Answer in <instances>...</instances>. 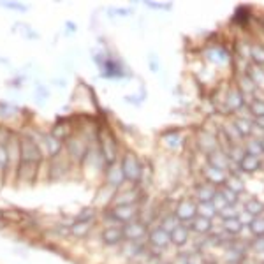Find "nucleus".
Instances as JSON below:
<instances>
[{"label": "nucleus", "instance_id": "1", "mask_svg": "<svg viewBox=\"0 0 264 264\" xmlns=\"http://www.w3.org/2000/svg\"><path fill=\"white\" fill-rule=\"evenodd\" d=\"M92 144L94 143L88 139V136L85 132H72L64 141V152L72 164L81 166L85 162V159H87V154Z\"/></svg>", "mask_w": 264, "mask_h": 264}, {"label": "nucleus", "instance_id": "2", "mask_svg": "<svg viewBox=\"0 0 264 264\" xmlns=\"http://www.w3.org/2000/svg\"><path fill=\"white\" fill-rule=\"evenodd\" d=\"M20 148H21V162H30V164H44L48 161L44 150L41 146L39 141H35L32 136H28L27 132L20 131Z\"/></svg>", "mask_w": 264, "mask_h": 264}, {"label": "nucleus", "instance_id": "3", "mask_svg": "<svg viewBox=\"0 0 264 264\" xmlns=\"http://www.w3.org/2000/svg\"><path fill=\"white\" fill-rule=\"evenodd\" d=\"M141 215V206H107L104 208L102 218L109 220V225H125L132 220H137Z\"/></svg>", "mask_w": 264, "mask_h": 264}, {"label": "nucleus", "instance_id": "4", "mask_svg": "<svg viewBox=\"0 0 264 264\" xmlns=\"http://www.w3.org/2000/svg\"><path fill=\"white\" fill-rule=\"evenodd\" d=\"M97 143L99 150L102 154L104 161L107 166H113L118 162V143L117 137L113 136V132L109 129H97Z\"/></svg>", "mask_w": 264, "mask_h": 264}, {"label": "nucleus", "instance_id": "5", "mask_svg": "<svg viewBox=\"0 0 264 264\" xmlns=\"http://www.w3.org/2000/svg\"><path fill=\"white\" fill-rule=\"evenodd\" d=\"M120 167L124 171L125 181L131 185H139L141 176H143V166L134 152L127 150L120 159Z\"/></svg>", "mask_w": 264, "mask_h": 264}, {"label": "nucleus", "instance_id": "6", "mask_svg": "<svg viewBox=\"0 0 264 264\" xmlns=\"http://www.w3.org/2000/svg\"><path fill=\"white\" fill-rule=\"evenodd\" d=\"M70 166H72V162L69 161V157H67L65 154L58 155V157H55V159H48V161H46L48 180H50V181L64 180V178L69 176Z\"/></svg>", "mask_w": 264, "mask_h": 264}, {"label": "nucleus", "instance_id": "7", "mask_svg": "<svg viewBox=\"0 0 264 264\" xmlns=\"http://www.w3.org/2000/svg\"><path fill=\"white\" fill-rule=\"evenodd\" d=\"M37 136H39L41 146H43L46 159H55L64 154V143L60 139H57L50 131H44V129L37 127Z\"/></svg>", "mask_w": 264, "mask_h": 264}, {"label": "nucleus", "instance_id": "8", "mask_svg": "<svg viewBox=\"0 0 264 264\" xmlns=\"http://www.w3.org/2000/svg\"><path fill=\"white\" fill-rule=\"evenodd\" d=\"M143 192H141L139 185H132L129 188H124V191H117L115 192V198L111 201V206H132V204H137L139 206L143 203Z\"/></svg>", "mask_w": 264, "mask_h": 264}, {"label": "nucleus", "instance_id": "9", "mask_svg": "<svg viewBox=\"0 0 264 264\" xmlns=\"http://www.w3.org/2000/svg\"><path fill=\"white\" fill-rule=\"evenodd\" d=\"M43 169V164H30V162H21L20 169H18L16 185L20 187H30V185L39 181V173Z\"/></svg>", "mask_w": 264, "mask_h": 264}, {"label": "nucleus", "instance_id": "10", "mask_svg": "<svg viewBox=\"0 0 264 264\" xmlns=\"http://www.w3.org/2000/svg\"><path fill=\"white\" fill-rule=\"evenodd\" d=\"M173 213L176 215V218L181 222V224H188V222L194 220V218L198 217V201H194L191 198H183L176 203Z\"/></svg>", "mask_w": 264, "mask_h": 264}, {"label": "nucleus", "instance_id": "11", "mask_svg": "<svg viewBox=\"0 0 264 264\" xmlns=\"http://www.w3.org/2000/svg\"><path fill=\"white\" fill-rule=\"evenodd\" d=\"M99 240L104 247H122L125 243L124 229H122V225H104V229L99 234Z\"/></svg>", "mask_w": 264, "mask_h": 264}, {"label": "nucleus", "instance_id": "12", "mask_svg": "<svg viewBox=\"0 0 264 264\" xmlns=\"http://www.w3.org/2000/svg\"><path fill=\"white\" fill-rule=\"evenodd\" d=\"M122 229H124L125 241H141V240H146L148 233H150V225H148L146 222L141 220V218L129 222V224H125V225H122Z\"/></svg>", "mask_w": 264, "mask_h": 264}, {"label": "nucleus", "instance_id": "13", "mask_svg": "<svg viewBox=\"0 0 264 264\" xmlns=\"http://www.w3.org/2000/svg\"><path fill=\"white\" fill-rule=\"evenodd\" d=\"M146 241H148V245L157 252H162L171 247L169 233L164 231L161 225H150V233H148Z\"/></svg>", "mask_w": 264, "mask_h": 264}, {"label": "nucleus", "instance_id": "14", "mask_svg": "<svg viewBox=\"0 0 264 264\" xmlns=\"http://www.w3.org/2000/svg\"><path fill=\"white\" fill-rule=\"evenodd\" d=\"M104 180H106V185H109L111 188L120 191L122 185L125 183V176H124V171H122V167H120V162L106 167V171H104Z\"/></svg>", "mask_w": 264, "mask_h": 264}, {"label": "nucleus", "instance_id": "15", "mask_svg": "<svg viewBox=\"0 0 264 264\" xmlns=\"http://www.w3.org/2000/svg\"><path fill=\"white\" fill-rule=\"evenodd\" d=\"M50 132L53 134L57 139H60L62 143H64L67 137L74 132L72 124H70V118L69 117H58L57 120H55V124L50 127Z\"/></svg>", "mask_w": 264, "mask_h": 264}, {"label": "nucleus", "instance_id": "16", "mask_svg": "<svg viewBox=\"0 0 264 264\" xmlns=\"http://www.w3.org/2000/svg\"><path fill=\"white\" fill-rule=\"evenodd\" d=\"M191 229H188L187 224H180L178 228H174L173 231L169 233L171 236V245L176 248H183L188 245V241H191Z\"/></svg>", "mask_w": 264, "mask_h": 264}, {"label": "nucleus", "instance_id": "17", "mask_svg": "<svg viewBox=\"0 0 264 264\" xmlns=\"http://www.w3.org/2000/svg\"><path fill=\"white\" fill-rule=\"evenodd\" d=\"M188 229H191V233L198 234V236H208V234H211L215 231V224L213 220H210V218H204V217H196L194 220L188 222Z\"/></svg>", "mask_w": 264, "mask_h": 264}, {"label": "nucleus", "instance_id": "18", "mask_svg": "<svg viewBox=\"0 0 264 264\" xmlns=\"http://www.w3.org/2000/svg\"><path fill=\"white\" fill-rule=\"evenodd\" d=\"M217 192H218L217 187L211 185V183H208V181L199 183L198 187L194 188V196H196V201H198V203H211Z\"/></svg>", "mask_w": 264, "mask_h": 264}, {"label": "nucleus", "instance_id": "19", "mask_svg": "<svg viewBox=\"0 0 264 264\" xmlns=\"http://www.w3.org/2000/svg\"><path fill=\"white\" fill-rule=\"evenodd\" d=\"M21 107L16 106L13 102H7V100H0V124H7L13 118L21 117Z\"/></svg>", "mask_w": 264, "mask_h": 264}, {"label": "nucleus", "instance_id": "20", "mask_svg": "<svg viewBox=\"0 0 264 264\" xmlns=\"http://www.w3.org/2000/svg\"><path fill=\"white\" fill-rule=\"evenodd\" d=\"M99 218V208L97 206H85L72 217L74 222H81V224H95Z\"/></svg>", "mask_w": 264, "mask_h": 264}, {"label": "nucleus", "instance_id": "21", "mask_svg": "<svg viewBox=\"0 0 264 264\" xmlns=\"http://www.w3.org/2000/svg\"><path fill=\"white\" fill-rule=\"evenodd\" d=\"M203 174L208 183L215 185V187H217V185H225V180H228V171L217 169V167H211V166H208Z\"/></svg>", "mask_w": 264, "mask_h": 264}, {"label": "nucleus", "instance_id": "22", "mask_svg": "<svg viewBox=\"0 0 264 264\" xmlns=\"http://www.w3.org/2000/svg\"><path fill=\"white\" fill-rule=\"evenodd\" d=\"M222 231L231 238H240V234L245 231V225L241 224L240 218H231V220H222Z\"/></svg>", "mask_w": 264, "mask_h": 264}, {"label": "nucleus", "instance_id": "23", "mask_svg": "<svg viewBox=\"0 0 264 264\" xmlns=\"http://www.w3.org/2000/svg\"><path fill=\"white\" fill-rule=\"evenodd\" d=\"M241 210H243L245 213L252 215V217H262L264 215V203L262 201H259L257 198H250V199L245 201Z\"/></svg>", "mask_w": 264, "mask_h": 264}, {"label": "nucleus", "instance_id": "24", "mask_svg": "<svg viewBox=\"0 0 264 264\" xmlns=\"http://www.w3.org/2000/svg\"><path fill=\"white\" fill-rule=\"evenodd\" d=\"M261 167V159L257 155H250V154H245V157L240 161V169L243 173H255V171Z\"/></svg>", "mask_w": 264, "mask_h": 264}, {"label": "nucleus", "instance_id": "25", "mask_svg": "<svg viewBox=\"0 0 264 264\" xmlns=\"http://www.w3.org/2000/svg\"><path fill=\"white\" fill-rule=\"evenodd\" d=\"M229 161H231V159H229L225 154H222V152H213V154L208 155V166L217 167V169L228 171Z\"/></svg>", "mask_w": 264, "mask_h": 264}, {"label": "nucleus", "instance_id": "26", "mask_svg": "<svg viewBox=\"0 0 264 264\" xmlns=\"http://www.w3.org/2000/svg\"><path fill=\"white\" fill-rule=\"evenodd\" d=\"M92 229H94V224H81V222H72V224H70V236L80 238V240H85V238L90 236Z\"/></svg>", "mask_w": 264, "mask_h": 264}, {"label": "nucleus", "instance_id": "27", "mask_svg": "<svg viewBox=\"0 0 264 264\" xmlns=\"http://www.w3.org/2000/svg\"><path fill=\"white\" fill-rule=\"evenodd\" d=\"M206 57L210 58V60L217 62V64H228L229 62V55L228 51L224 50V48H210V50H206Z\"/></svg>", "mask_w": 264, "mask_h": 264}, {"label": "nucleus", "instance_id": "28", "mask_svg": "<svg viewBox=\"0 0 264 264\" xmlns=\"http://www.w3.org/2000/svg\"><path fill=\"white\" fill-rule=\"evenodd\" d=\"M228 106H229V111H236V109H241L243 107V104H245V100H243V94H241L240 90H236V88H233L231 92H229V95H228Z\"/></svg>", "mask_w": 264, "mask_h": 264}, {"label": "nucleus", "instance_id": "29", "mask_svg": "<svg viewBox=\"0 0 264 264\" xmlns=\"http://www.w3.org/2000/svg\"><path fill=\"white\" fill-rule=\"evenodd\" d=\"M248 57L254 62V65L257 67L264 65V46H261V44H252V46H248Z\"/></svg>", "mask_w": 264, "mask_h": 264}, {"label": "nucleus", "instance_id": "30", "mask_svg": "<svg viewBox=\"0 0 264 264\" xmlns=\"http://www.w3.org/2000/svg\"><path fill=\"white\" fill-rule=\"evenodd\" d=\"M199 146H201V150L206 152L208 155L213 154V152H217V143H215V137L210 136V134L201 132V136H199Z\"/></svg>", "mask_w": 264, "mask_h": 264}, {"label": "nucleus", "instance_id": "31", "mask_svg": "<svg viewBox=\"0 0 264 264\" xmlns=\"http://www.w3.org/2000/svg\"><path fill=\"white\" fill-rule=\"evenodd\" d=\"M180 224H181V222L176 218V215H174L173 211H171V213H167V215H162V217H161V222H159L157 225H161V228L164 229V231L171 233L174 228H178Z\"/></svg>", "mask_w": 264, "mask_h": 264}, {"label": "nucleus", "instance_id": "32", "mask_svg": "<svg viewBox=\"0 0 264 264\" xmlns=\"http://www.w3.org/2000/svg\"><path fill=\"white\" fill-rule=\"evenodd\" d=\"M248 233L252 234L254 238H259V236H264V215L262 217H254L252 222L247 225Z\"/></svg>", "mask_w": 264, "mask_h": 264}, {"label": "nucleus", "instance_id": "33", "mask_svg": "<svg viewBox=\"0 0 264 264\" xmlns=\"http://www.w3.org/2000/svg\"><path fill=\"white\" fill-rule=\"evenodd\" d=\"M198 215L213 220L215 217H218V211L215 210V206L211 203H198Z\"/></svg>", "mask_w": 264, "mask_h": 264}, {"label": "nucleus", "instance_id": "34", "mask_svg": "<svg viewBox=\"0 0 264 264\" xmlns=\"http://www.w3.org/2000/svg\"><path fill=\"white\" fill-rule=\"evenodd\" d=\"M225 187H228L229 191H233L234 194H238V196H241L245 192V183L236 176V174L228 176V180H225Z\"/></svg>", "mask_w": 264, "mask_h": 264}, {"label": "nucleus", "instance_id": "35", "mask_svg": "<svg viewBox=\"0 0 264 264\" xmlns=\"http://www.w3.org/2000/svg\"><path fill=\"white\" fill-rule=\"evenodd\" d=\"M240 213H241V208L238 206V204H228L224 210L218 211V217H220L222 220H231V218L240 217Z\"/></svg>", "mask_w": 264, "mask_h": 264}, {"label": "nucleus", "instance_id": "36", "mask_svg": "<svg viewBox=\"0 0 264 264\" xmlns=\"http://www.w3.org/2000/svg\"><path fill=\"white\" fill-rule=\"evenodd\" d=\"M248 78H250L254 85H259V87L264 88V72L261 69H259L257 65L248 67Z\"/></svg>", "mask_w": 264, "mask_h": 264}, {"label": "nucleus", "instance_id": "37", "mask_svg": "<svg viewBox=\"0 0 264 264\" xmlns=\"http://www.w3.org/2000/svg\"><path fill=\"white\" fill-rule=\"evenodd\" d=\"M234 127H236V131L240 132L241 137L250 136L252 132V124L248 120H245V118H236V120H234Z\"/></svg>", "mask_w": 264, "mask_h": 264}, {"label": "nucleus", "instance_id": "38", "mask_svg": "<svg viewBox=\"0 0 264 264\" xmlns=\"http://www.w3.org/2000/svg\"><path fill=\"white\" fill-rule=\"evenodd\" d=\"M16 132H18V129L11 127V125H7V124H0V144H7L9 139Z\"/></svg>", "mask_w": 264, "mask_h": 264}, {"label": "nucleus", "instance_id": "39", "mask_svg": "<svg viewBox=\"0 0 264 264\" xmlns=\"http://www.w3.org/2000/svg\"><path fill=\"white\" fill-rule=\"evenodd\" d=\"M248 109H250V113L254 115L255 118L264 117V100L262 99L250 100V102H248Z\"/></svg>", "mask_w": 264, "mask_h": 264}, {"label": "nucleus", "instance_id": "40", "mask_svg": "<svg viewBox=\"0 0 264 264\" xmlns=\"http://www.w3.org/2000/svg\"><path fill=\"white\" fill-rule=\"evenodd\" d=\"M7 171V146L0 144V185H4V176Z\"/></svg>", "mask_w": 264, "mask_h": 264}, {"label": "nucleus", "instance_id": "41", "mask_svg": "<svg viewBox=\"0 0 264 264\" xmlns=\"http://www.w3.org/2000/svg\"><path fill=\"white\" fill-rule=\"evenodd\" d=\"M0 7L9 9V11H18V13H27L28 11V6L23 2H6V0H2V2H0Z\"/></svg>", "mask_w": 264, "mask_h": 264}, {"label": "nucleus", "instance_id": "42", "mask_svg": "<svg viewBox=\"0 0 264 264\" xmlns=\"http://www.w3.org/2000/svg\"><path fill=\"white\" fill-rule=\"evenodd\" d=\"M248 247L254 254H264V236H259V238H252L248 240Z\"/></svg>", "mask_w": 264, "mask_h": 264}, {"label": "nucleus", "instance_id": "43", "mask_svg": "<svg viewBox=\"0 0 264 264\" xmlns=\"http://www.w3.org/2000/svg\"><path fill=\"white\" fill-rule=\"evenodd\" d=\"M218 192H220V194L224 196V199L228 201V204H240V196L234 194L233 191H229V188L225 187V185H222V188H220Z\"/></svg>", "mask_w": 264, "mask_h": 264}, {"label": "nucleus", "instance_id": "44", "mask_svg": "<svg viewBox=\"0 0 264 264\" xmlns=\"http://www.w3.org/2000/svg\"><path fill=\"white\" fill-rule=\"evenodd\" d=\"M247 154L250 155H261L262 154V144H261V139H250L247 143Z\"/></svg>", "mask_w": 264, "mask_h": 264}, {"label": "nucleus", "instance_id": "45", "mask_svg": "<svg viewBox=\"0 0 264 264\" xmlns=\"http://www.w3.org/2000/svg\"><path fill=\"white\" fill-rule=\"evenodd\" d=\"M164 139H166L167 146L176 148L178 146V141H181V137H180V134H178V132H167V134H164Z\"/></svg>", "mask_w": 264, "mask_h": 264}, {"label": "nucleus", "instance_id": "46", "mask_svg": "<svg viewBox=\"0 0 264 264\" xmlns=\"http://www.w3.org/2000/svg\"><path fill=\"white\" fill-rule=\"evenodd\" d=\"M211 204L215 206V210L220 211V210H224V208L228 206V201L224 199V196H222L220 192H217V194H215V198H213V201H211Z\"/></svg>", "mask_w": 264, "mask_h": 264}, {"label": "nucleus", "instance_id": "47", "mask_svg": "<svg viewBox=\"0 0 264 264\" xmlns=\"http://www.w3.org/2000/svg\"><path fill=\"white\" fill-rule=\"evenodd\" d=\"M35 95H37V97H39L41 104H43V102H44V99L50 97V90H48V88L44 87V85H37V87H35Z\"/></svg>", "mask_w": 264, "mask_h": 264}, {"label": "nucleus", "instance_id": "48", "mask_svg": "<svg viewBox=\"0 0 264 264\" xmlns=\"http://www.w3.org/2000/svg\"><path fill=\"white\" fill-rule=\"evenodd\" d=\"M23 27V37H27V39H39V32H33L28 25H21Z\"/></svg>", "mask_w": 264, "mask_h": 264}, {"label": "nucleus", "instance_id": "49", "mask_svg": "<svg viewBox=\"0 0 264 264\" xmlns=\"http://www.w3.org/2000/svg\"><path fill=\"white\" fill-rule=\"evenodd\" d=\"M25 80H27V78H25V74H21V76L14 78L13 81H9V85H13L14 88H20V87H21V83H23Z\"/></svg>", "mask_w": 264, "mask_h": 264}, {"label": "nucleus", "instance_id": "50", "mask_svg": "<svg viewBox=\"0 0 264 264\" xmlns=\"http://www.w3.org/2000/svg\"><path fill=\"white\" fill-rule=\"evenodd\" d=\"M201 264H220V262H218L215 257H208V259H204V261L201 262Z\"/></svg>", "mask_w": 264, "mask_h": 264}, {"label": "nucleus", "instance_id": "51", "mask_svg": "<svg viewBox=\"0 0 264 264\" xmlns=\"http://www.w3.org/2000/svg\"><path fill=\"white\" fill-rule=\"evenodd\" d=\"M65 27L69 28V32H76V25H74L72 21H67V23H65Z\"/></svg>", "mask_w": 264, "mask_h": 264}, {"label": "nucleus", "instance_id": "52", "mask_svg": "<svg viewBox=\"0 0 264 264\" xmlns=\"http://www.w3.org/2000/svg\"><path fill=\"white\" fill-rule=\"evenodd\" d=\"M255 124H257V127H261L262 131H264V117H261V118H255Z\"/></svg>", "mask_w": 264, "mask_h": 264}, {"label": "nucleus", "instance_id": "53", "mask_svg": "<svg viewBox=\"0 0 264 264\" xmlns=\"http://www.w3.org/2000/svg\"><path fill=\"white\" fill-rule=\"evenodd\" d=\"M157 264H174V262H171V261H166V259H159Z\"/></svg>", "mask_w": 264, "mask_h": 264}, {"label": "nucleus", "instance_id": "54", "mask_svg": "<svg viewBox=\"0 0 264 264\" xmlns=\"http://www.w3.org/2000/svg\"><path fill=\"white\" fill-rule=\"evenodd\" d=\"M261 144H262V152H264V139H261Z\"/></svg>", "mask_w": 264, "mask_h": 264}, {"label": "nucleus", "instance_id": "55", "mask_svg": "<svg viewBox=\"0 0 264 264\" xmlns=\"http://www.w3.org/2000/svg\"><path fill=\"white\" fill-rule=\"evenodd\" d=\"M255 264H264V261H257V262H255Z\"/></svg>", "mask_w": 264, "mask_h": 264}]
</instances>
